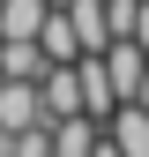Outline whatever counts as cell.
Instances as JSON below:
<instances>
[{"instance_id": "cell-1", "label": "cell", "mask_w": 149, "mask_h": 157, "mask_svg": "<svg viewBox=\"0 0 149 157\" xmlns=\"http://www.w3.org/2000/svg\"><path fill=\"white\" fill-rule=\"evenodd\" d=\"M52 112H45V90L37 82H23V75H0V127H45Z\"/></svg>"}, {"instance_id": "cell-2", "label": "cell", "mask_w": 149, "mask_h": 157, "mask_svg": "<svg viewBox=\"0 0 149 157\" xmlns=\"http://www.w3.org/2000/svg\"><path fill=\"white\" fill-rule=\"evenodd\" d=\"M104 52V75H112V97H134L142 90V75H149V52L134 45V37H112V45H97Z\"/></svg>"}, {"instance_id": "cell-3", "label": "cell", "mask_w": 149, "mask_h": 157, "mask_svg": "<svg viewBox=\"0 0 149 157\" xmlns=\"http://www.w3.org/2000/svg\"><path fill=\"white\" fill-rule=\"evenodd\" d=\"M104 135H112V150H119V157H149V105L119 97L112 120H104Z\"/></svg>"}, {"instance_id": "cell-4", "label": "cell", "mask_w": 149, "mask_h": 157, "mask_svg": "<svg viewBox=\"0 0 149 157\" xmlns=\"http://www.w3.org/2000/svg\"><path fill=\"white\" fill-rule=\"evenodd\" d=\"M74 75H82V112L104 127L112 105H119V97H112V75H104V52H82V60H74Z\"/></svg>"}, {"instance_id": "cell-5", "label": "cell", "mask_w": 149, "mask_h": 157, "mask_svg": "<svg viewBox=\"0 0 149 157\" xmlns=\"http://www.w3.org/2000/svg\"><path fill=\"white\" fill-rule=\"evenodd\" d=\"M97 120H89V112H67V120H52V157H89L97 150Z\"/></svg>"}, {"instance_id": "cell-6", "label": "cell", "mask_w": 149, "mask_h": 157, "mask_svg": "<svg viewBox=\"0 0 149 157\" xmlns=\"http://www.w3.org/2000/svg\"><path fill=\"white\" fill-rule=\"evenodd\" d=\"M37 45H45V60H82V37H74L67 8H45V23H37Z\"/></svg>"}, {"instance_id": "cell-7", "label": "cell", "mask_w": 149, "mask_h": 157, "mask_svg": "<svg viewBox=\"0 0 149 157\" xmlns=\"http://www.w3.org/2000/svg\"><path fill=\"white\" fill-rule=\"evenodd\" d=\"M52 0H0V37H37Z\"/></svg>"}, {"instance_id": "cell-8", "label": "cell", "mask_w": 149, "mask_h": 157, "mask_svg": "<svg viewBox=\"0 0 149 157\" xmlns=\"http://www.w3.org/2000/svg\"><path fill=\"white\" fill-rule=\"evenodd\" d=\"M67 23L82 37V52H97L104 45V0H67Z\"/></svg>"}, {"instance_id": "cell-9", "label": "cell", "mask_w": 149, "mask_h": 157, "mask_svg": "<svg viewBox=\"0 0 149 157\" xmlns=\"http://www.w3.org/2000/svg\"><path fill=\"white\" fill-rule=\"evenodd\" d=\"M134 45L149 52V0H142V15H134Z\"/></svg>"}, {"instance_id": "cell-10", "label": "cell", "mask_w": 149, "mask_h": 157, "mask_svg": "<svg viewBox=\"0 0 149 157\" xmlns=\"http://www.w3.org/2000/svg\"><path fill=\"white\" fill-rule=\"evenodd\" d=\"M89 157H119V150H112V135H97V150H89Z\"/></svg>"}, {"instance_id": "cell-11", "label": "cell", "mask_w": 149, "mask_h": 157, "mask_svg": "<svg viewBox=\"0 0 149 157\" xmlns=\"http://www.w3.org/2000/svg\"><path fill=\"white\" fill-rule=\"evenodd\" d=\"M134 105H149V75H142V90H134Z\"/></svg>"}, {"instance_id": "cell-12", "label": "cell", "mask_w": 149, "mask_h": 157, "mask_svg": "<svg viewBox=\"0 0 149 157\" xmlns=\"http://www.w3.org/2000/svg\"><path fill=\"white\" fill-rule=\"evenodd\" d=\"M52 8H67V0H52Z\"/></svg>"}]
</instances>
